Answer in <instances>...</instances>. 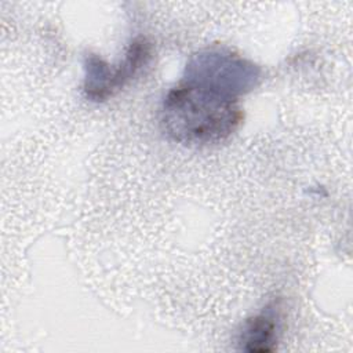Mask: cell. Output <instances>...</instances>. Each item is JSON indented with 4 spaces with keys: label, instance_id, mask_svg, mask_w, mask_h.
<instances>
[{
    "label": "cell",
    "instance_id": "cell-1",
    "mask_svg": "<svg viewBox=\"0 0 353 353\" xmlns=\"http://www.w3.org/2000/svg\"><path fill=\"white\" fill-rule=\"evenodd\" d=\"M161 125L181 143H216L229 138L241 124L237 101L186 85L170 90L161 105Z\"/></svg>",
    "mask_w": 353,
    "mask_h": 353
},
{
    "label": "cell",
    "instance_id": "cell-2",
    "mask_svg": "<svg viewBox=\"0 0 353 353\" xmlns=\"http://www.w3.org/2000/svg\"><path fill=\"white\" fill-rule=\"evenodd\" d=\"M261 79L262 70L254 62L232 50L211 47L189 58L182 83L237 101L240 95L252 91Z\"/></svg>",
    "mask_w": 353,
    "mask_h": 353
},
{
    "label": "cell",
    "instance_id": "cell-3",
    "mask_svg": "<svg viewBox=\"0 0 353 353\" xmlns=\"http://www.w3.org/2000/svg\"><path fill=\"white\" fill-rule=\"evenodd\" d=\"M150 54V44L143 37H138L130 44L123 62L117 66L109 65L97 54H87L83 84L85 98L102 102L114 95L149 62Z\"/></svg>",
    "mask_w": 353,
    "mask_h": 353
},
{
    "label": "cell",
    "instance_id": "cell-4",
    "mask_svg": "<svg viewBox=\"0 0 353 353\" xmlns=\"http://www.w3.org/2000/svg\"><path fill=\"white\" fill-rule=\"evenodd\" d=\"M276 305H268L261 313L248 319L240 332V346L245 352H273L277 345L279 312Z\"/></svg>",
    "mask_w": 353,
    "mask_h": 353
}]
</instances>
